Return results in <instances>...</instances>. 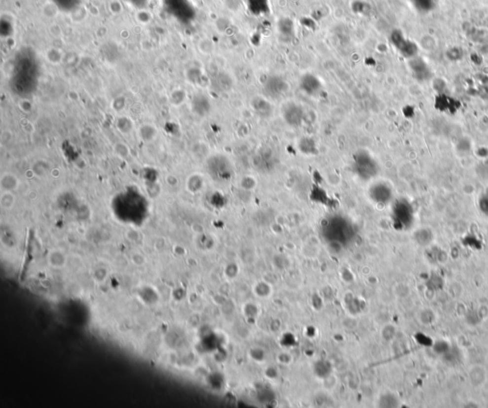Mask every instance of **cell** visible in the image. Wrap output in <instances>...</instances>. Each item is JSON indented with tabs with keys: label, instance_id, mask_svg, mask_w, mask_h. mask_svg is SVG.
Segmentation results:
<instances>
[{
	"label": "cell",
	"instance_id": "cell-1",
	"mask_svg": "<svg viewBox=\"0 0 488 408\" xmlns=\"http://www.w3.org/2000/svg\"><path fill=\"white\" fill-rule=\"evenodd\" d=\"M352 168L354 173L364 181L376 177L379 171L376 159L366 150H359L354 154Z\"/></svg>",
	"mask_w": 488,
	"mask_h": 408
},
{
	"label": "cell",
	"instance_id": "cell-12",
	"mask_svg": "<svg viewBox=\"0 0 488 408\" xmlns=\"http://www.w3.org/2000/svg\"><path fill=\"white\" fill-rule=\"evenodd\" d=\"M410 1L414 3V5L418 8V10L423 12H428L432 10L435 5V0H410Z\"/></svg>",
	"mask_w": 488,
	"mask_h": 408
},
{
	"label": "cell",
	"instance_id": "cell-3",
	"mask_svg": "<svg viewBox=\"0 0 488 408\" xmlns=\"http://www.w3.org/2000/svg\"><path fill=\"white\" fill-rule=\"evenodd\" d=\"M391 41L400 54L408 59L418 56V48L413 41L405 38L401 31H395L391 34Z\"/></svg>",
	"mask_w": 488,
	"mask_h": 408
},
{
	"label": "cell",
	"instance_id": "cell-11",
	"mask_svg": "<svg viewBox=\"0 0 488 408\" xmlns=\"http://www.w3.org/2000/svg\"><path fill=\"white\" fill-rule=\"evenodd\" d=\"M299 149L305 155H315L318 153V146L314 139L304 137L299 142Z\"/></svg>",
	"mask_w": 488,
	"mask_h": 408
},
{
	"label": "cell",
	"instance_id": "cell-4",
	"mask_svg": "<svg viewBox=\"0 0 488 408\" xmlns=\"http://www.w3.org/2000/svg\"><path fill=\"white\" fill-rule=\"evenodd\" d=\"M282 117L288 126L299 128L305 120V111L297 103H288L282 109Z\"/></svg>",
	"mask_w": 488,
	"mask_h": 408
},
{
	"label": "cell",
	"instance_id": "cell-10",
	"mask_svg": "<svg viewBox=\"0 0 488 408\" xmlns=\"http://www.w3.org/2000/svg\"><path fill=\"white\" fill-rule=\"evenodd\" d=\"M253 108L256 110V112L262 116V117H269L272 113H273V108L272 106L270 105V103L265 100L263 98H261V97H257L254 99L253 103Z\"/></svg>",
	"mask_w": 488,
	"mask_h": 408
},
{
	"label": "cell",
	"instance_id": "cell-8",
	"mask_svg": "<svg viewBox=\"0 0 488 408\" xmlns=\"http://www.w3.org/2000/svg\"><path fill=\"white\" fill-rule=\"evenodd\" d=\"M300 87L307 95L315 96L321 91V83L317 76L307 73L300 79Z\"/></svg>",
	"mask_w": 488,
	"mask_h": 408
},
{
	"label": "cell",
	"instance_id": "cell-6",
	"mask_svg": "<svg viewBox=\"0 0 488 408\" xmlns=\"http://www.w3.org/2000/svg\"><path fill=\"white\" fill-rule=\"evenodd\" d=\"M276 157L270 149H263L255 156V167L261 171L272 170L276 166Z\"/></svg>",
	"mask_w": 488,
	"mask_h": 408
},
{
	"label": "cell",
	"instance_id": "cell-15",
	"mask_svg": "<svg viewBox=\"0 0 488 408\" xmlns=\"http://www.w3.org/2000/svg\"><path fill=\"white\" fill-rule=\"evenodd\" d=\"M447 56L449 57V59L454 60V61L460 60L462 57V51L460 50V48H452V49L448 50Z\"/></svg>",
	"mask_w": 488,
	"mask_h": 408
},
{
	"label": "cell",
	"instance_id": "cell-9",
	"mask_svg": "<svg viewBox=\"0 0 488 408\" xmlns=\"http://www.w3.org/2000/svg\"><path fill=\"white\" fill-rule=\"evenodd\" d=\"M372 193L376 199L380 201H387L392 196V190L390 186L384 182H378L372 186Z\"/></svg>",
	"mask_w": 488,
	"mask_h": 408
},
{
	"label": "cell",
	"instance_id": "cell-13",
	"mask_svg": "<svg viewBox=\"0 0 488 408\" xmlns=\"http://www.w3.org/2000/svg\"><path fill=\"white\" fill-rule=\"evenodd\" d=\"M42 10H43L44 14L46 16H48V17H55L56 14H57V12H58L57 7H56L54 3H51V2L45 4V6L43 7Z\"/></svg>",
	"mask_w": 488,
	"mask_h": 408
},
{
	"label": "cell",
	"instance_id": "cell-14",
	"mask_svg": "<svg viewBox=\"0 0 488 408\" xmlns=\"http://www.w3.org/2000/svg\"><path fill=\"white\" fill-rule=\"evenodd\" d=\"M479 204H480V208L483 211V213H485L487 216H488V190L480 198Z\"/></svg>",
	"mask_w": 488,
	"mask_h": 408
},
{
	"label": "cell",
	"instance_id": "cell-5",
	"mask_svg": "<svg viewBox=\"0 0 488 408\" xmlns=\"http://www.w3.org/2000/svg\"><path fill=\"white\" fill-rule=\"evenodd\" d=\"M410 68L418 81H426L431 77V71L428 65L420 57L415 56L410 59Z\"/></svg>",
	"mask_w": 488,
	"mask_h": 408
},
{
	"label": "cell",
	"instance_id": "cell-7",
	"mask_svg": "<svg viewBox=\"0 0 488 408\" xmlns=\"http://www.w3.org/2000/svg\"><path fill=\"white\" fill-rule=\"evenodd\" d=\"M264 90L268 96L277 98L285 94V92L287 91V84L280 77L273 76L270 77L265 83Z\"/></svg>",
	"mask_w": 488,
	"mask_h": 408
},
{
	"label": "cell",
	"instance_id": "cell-2",
	"mask_svg": "<svg viewBox=\"0 0 488 408\" xmlns=\"http://www.w3.org/2000/svg\"><path fill=\"white\" fill-rule=\"evenodd\" d=\"M209 173L221 181H228L234 176V168L231 161L224 155H216L210 159Z\"/></svg>",
	"mask_w": 488,
	"mask_h": 408
}]
</instances>
